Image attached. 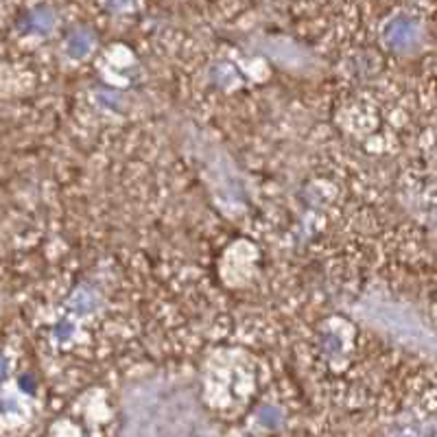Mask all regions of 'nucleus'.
<instances>
[{
  "instance_id": "2",
  "label": "nucleus",
  "mask_w": 437,
  "mask_h": 437,
  "mask_svg": "<svg viewBox=\"0 0 437 437\" xmlns=\"http://www.w3.org/2000/svg\"><path fill=\"white\" fill-rule=\"evenodd\" d=\"M418 26L411 20H398V22H393L391 31H389V42L391 44H396L398 48H407V46H413L418 44Z\"/></svg>"
},
{
  "instance_id": "1",
  "label": "nucleus",
  "mask_w": 437,
  "mask_h": 437,
  "mask_svg": "<svg viewBox=\"0 0 437 437\" xmlns=\"http://www.w3.org/2000/svg\"><path fill=\"white\" fill-rule=\"evenodd\" d=\"M370 322L387 330L400 343L411 345V348L424 352V354H431V352L437 350V343L431 332L426 330V326L405 308H398L389 304L385 308L370 310Z\"/></svg>"
}]
</instances>
